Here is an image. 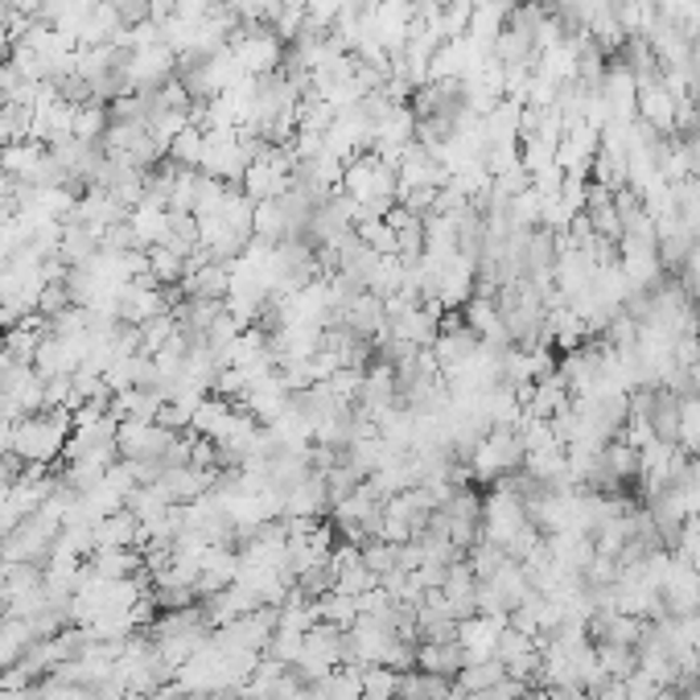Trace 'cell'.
I'll return each mask as SVG.
<instances>
[{
	"instance_id": "9",
	"label": "cell",
	"mask_w": 700,
	"mask_h": 700,
	"mask_svg": "<svg viewBox=\"0 0 700 700\" xmlns=\"http://www.w3.org/2000/svg\"><path fill=\"white\" fill-rule=\"evenodd\" d=\"M416 667L429 672V676L453 679L466 667V656H462L457 638H450V643H416Z\"/></svg>"
},
{
	"instance_id": "21",
	"label": "cell",
	"mask_w": 700,
	"mask_h": 700,
	"mask_svg": "<svg viewBox=\"0 0 700 700\" xmlns=\"http://www.w3.org/2000/svg\"><path fill=\"white\" fill-rule=\"evenodd\" d=\"M663 688L651 672H643V667H635L631 676H626V700H656V692Z\"/></svg>"
},
{
	"instance_id": "20",
	"label": "cell",
	"mask_w": 700,
	"mask_h": 700,
	"mask_svg": "<svg viewBox=\"0 0 700 700\" xmlns=\"http://www.w3.org/2000/svg\"><path fill=\"white\" fill-rule=\"evenodd\" d=\"M38 688V700H91V688H79V684H62L54 676H41Z\"/></svg>"
},
{
	"instance_id": "5",
	"label": "cell",
	"mask_w": 700,
	"mask_h": 700,
	"mask_svg": "<svg viewBox=\"0 0 700 700\" xmlns=\"http://www.w3.org/2000/svg\"><path fill=\"white\" fill-rule=\"evenodd\" d=\"M182 432L165 429L157 420H120L116 429V450L124 462H165L169 445L178 441Z\"/></svg>"
},
{
	"instance_id": "17",
	"label": "cell",
	"mask_w": 700,
	"mask_h": 700,
	"mask_svg": "<svg viewBox=\"0 0 700 700\" xmlns=\"http://www.w3.org/2000/svg\"><path fill=\"white\" fill-rule=\"evenodd\" d=\"M359 553H363V565H367L375 576H388L400 569V544H388V540H379V535H371L367 544H359Z\"/></svg>"
},
{
	"instance_id": "22",
	"label": "cell",
	"mask_w": 700,
	"mask_h": 700,
	"mask_svg": "<svg viewBox=\"0 0 700 700\" xmlns=\"http://www.w3.org/2000/svg\"><path fill=\"white\" fill-rule=\"evenodd\" d=\"M656 700H679V688H659Z\"/></svg>"
},
{
	"instance_id": "1",
	"label": "cell",
	"mask_w": 700,
	"mask_h": 700,
	"mask_svg": "<svg viewBox=\"0 0 700 700\" xmlns=\"http://www.w3.org/2000/svg\"><path fill=\"white\" fill-rule=\"evenodd\" d=\"M70 432H75V412L70 409H46L34 412V416H21L9 432V453L25 466H54V457L66 453Z\"/></svg>"
},
{
	"instance_id": "12",
	"label": "cell",
	"mask_w": 700,
	"mask_h": 700,
	"mask_svg": "<svg viewBox=\"0 0 700 700\" xmlns=\"http://www.w3.org/2000/svg\"><path fill=\"white\" fill-rule=\"evenodd\" d=\"M507 676V667L498 663V659H482V663H466L457 676H453V688H462V692H491L498 688Z\"/></svg>"
},
{
	"instance_id": "16",
	"label": "cell",
	"mask_w": 700,
	"mask_h": 700,
	"mask_svg": "<svg viewBox=\"0 0 700 700\" xmlns=\"http://www.w3.org/2000/svg\"><path fill=\"white\" fill-rule=\"evenodd\" d=\"M107 124H112L107 103H82V107H75V128H70V137H79V141H103V137H107Z\"/></svg>"
},
{
	"instance_id": "4",
	"label": "cell",
	"mask_w": 700,
	"mask_h": 700,
	"mask_svg": "<svg viewBox=\"0 0 700 700\" xmlns=\"http://www.w3.org/2000/svg\"><path fill=\"white\" fill-rule=\"evenodd\" d=\"M528 523H532V519H528V507H523V498H519L511 487L494 482L491 491L482 494V540L507 548Z\"/></svg>"
},
{
	"instance_id": "13",
	"label": "cell",
	"mask_w": 700,
	"mask_h": 700,
	"mask_svg": "<svg viewBox=\"0 0 700 700\" xmlns=\"http://www.w3.org/2000/svg\"><path fill=\"white\" fill-rule=\"evenodd\" d=\"M128 223H132V231H137V239H141V247L148 251V247L165 244V235H169V215H165L161 206H132V215H128Z\"/></svg>"
},
{
	"instance_id": "8",
	"label": "cell",
	"mask_w": 700,
	"mask_h": 700,
	"mask_svg": "<svg viewBox=\"0 0 700 700\" xmlns=\"http://www.w3.org/2000/svg\"><path fill=\"white\" fill-rule=\"evenodd\" d=\"M137 544H144V532L141 519L128 507L103 515L100 523H95V553H103V548H137Z\"/></svg>"
},
{
	"instance_id": "3",
	"label": "cell",
	"mask_w": 700,
	"mask_h": 700,
	"mask_svg": "<svg viewBox=\"0 0 700 700\" xmlns=\"http://www.w3.org/2000/svg\"><path fill=\"white\" fill-rule=\"evenodd\" d=\"M523 437L519 429H491L470 453V474L474 482H498L523 466Z\"/></svg>"
},
{
	"instance_id": "15",
	"label": "cell",
	"mask_w": 700,
	"mask_h": 700,
	"mask_svg": "<svg viewBox=\"0 0 700 700\" xmlns=\"http://www.w3.org/2000/svg\"><path fill=\"white\" fill-rule=\"evenodd\" d=\"M203 141H206L203 128H198V124H185L182 132L169 141L165 157L173 165H185V169H198V161H203Z\"/></svg>"
},
{
	"instance_id": "18",
	"label": "cell",
	"mask_w": 700,
	"mask_h": 700,
	"mask_svg": "<svg viewBox=\"0 0 700 700\" xmlns=\"http://www.w3.org/2000/svg\"><path fill=\"white\" fill-rule=\"evenodd\" d=\"M396 679L400 672H391L384 663L363 667V700H396Z\"/></svg>"
},
{
	"instance_id": "11",
	"label": "cell",
	"mask_w": 700,
	"mask_h": 700,
	"mask_svg": "<svg viewBox=\"0 0 700 700\" xmlns=\"http://www.w3.org/2000/svg\"><path fill=\"white\" fill-rule=\"evenodd\" d=\"M41 157H46V144H38V141L0 144V169L13 173V178H21V182L34 178V169L41 165Z\"/></svg>"
},
{
	"instance_id": "6",
	"label": "cell",
	"mask_w": 700,
	"mask_h": 700,
	"mask_svg": "<svg viewBox=\"0 0 700 700\" xmlns=\"http://www.w3.org/2000/svg\"><path fill=\"white\" fill-rule=\"evenodd\" d=\"M507 631V614H470L457 622V647L466 663H482V659H494V647H498V635Z\"/></svg>"
},
{
	"instance_id": "19",
	"label": "cell",
	"mask_w": 700,
	"mask_h": 700,
	"mask_svg": "<svg viewBox=\"0 0 700 700\" xmlns=\"http://www.w3.org/2000/svg\"><path fill=\"white\" fill-rule=\"evenodd\" d=\"M75 301H70V288H66V281H46L41 285V297H38V313L41 317H59L62 309H70Z\"/></svg>"
},
{
	"instance_id": "23",
	"label": "cell",
	"mask_w": 700,
	"mask_h": 700,
	"mask_svg": "<svg viewBox=\"0 0 700 700\" xmlns=\"http://www.w3.org/2000/svg\"><path fill=\"white\" fill-rule=\"evenodd\" d=\"M9 4H13V9H17V4H21V0H9Z\"/></svg>"
},
{
	"instance_id": "14",
	"label": "cell",
	"mask_w": 700,
	"mask_h": 700,
	"mask_svg": "<svg viewBox=\"0 0 700 700\" xmlns=\"http://www.w3.org/2000/svg\"><path fill=\"white\" fill-rule=\"evenodd\" d=\"M185 272H190V256H178V251H169V247H148V276L157 281V285H182Z\"/></svg>"
},
{
	"instance_id": "2",
	"label": "cell",
	"mask_w": 700,
	"mask_h": 700,
	"mask_svg": "<svg viewBox=\"0 0 700 700\" xmlns=\"http://www.w3.org/2000/svg\"><path fill=\"white\" fill-rule=\"evenodd\" d=\"M338 663H347V631H338L329 622H313L306 631V643H301V656L293 663V672L306 679V684H317Z\"/></svg>"
},
{
	"instance_id": "10",
	"label": "cell",
	"mask_w": 700,
	"mask_h": 700,
	"mask_svg": "<svg viewBox=\"0 0 700 700\" xmlns=\"http://www.w3.org/2000/svg\"><path fill=\"white\" fill-rule=\"evenodd\" d=\"M450 688L453 679L429 676L420 667H409V672H400V679H396V700H445Z\"/></svg>"
},
{
	"instance_id": "7",
	"label": "cell",
	"mask_w": 700,
	"mask_h": 700,
	"mask_svg": "<svg viewBox=\"0 0 700 700\" xmlns=\"http://www.w3.org/2000/svg\"><path fill=\"white\" fill-rule=\"evenodd\" d=\"M235 416H239V404H231V400H223V396H206L203 404L194 409V416H190V432L219 445V441L226 437V429L235 425Z\"/></svg>"
}]
</instances>
